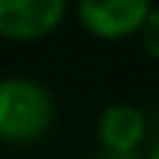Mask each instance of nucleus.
I'll return each instance as SVG.
<instances>
[{"mask_svg": "<svg viewBox=\"0 0 159 159\" xmlns=\"http://www.w3.org/2000/svg\"><path fill=\"white\" fill-rule=\"evenodd\" d=\"M56 119V103L50 91L34 78H3L0 81V140L34 143Z\"/></svg>", "mask_w": 159, "mask_h": 159, "instance_id": "f257e3e1", "label": "nucleus"}, {"mask_svg": "<svg viewBox=\"0 0 159 159\" xmlns=\"http://www.w3.org/2000/svg\"><path fill=\"white\" fill-rule=\"evenodd\" d=\"M153 0H78V19L97 38H128L140 31Z\"/></svg>", "mask_w": 159, "mask_h": 159, "instance_id": "f03ea898", "label": "nucleus"}, {"mask_svg": "<svg viewBox=\"0 0 159 159\" xmlns=\"http://www.w3.org/2000/svg\"><path fill=\"white\" fill-rule=\"evenodd\" d=\"M69 0H0V34L10 41L47 38L66 16Z\"/></svg>", "mask_w": 159, "mask_h": 159, "instance_id": "7ed1b4c3", "label": "nucleus"}, {"mask_svg": "<svg viewBox=\"0 0 159 159\" xmlns=\"http://www.w3.org/2000/svg\"><path fill=\"white\" fill-rule=\"evenodd\" d=\"M97 131H100V140H103L109 150L131 153V150L143 140V134H147V119H143V112H140L137 106H131V103H112V106L103 109Z\"/></svg>", "mask_w": 159, "mask_h": 159, "instance_id": "20e7f679", "label": "nucleus"}, {"mask_svg": "<svg viewBox=\"0 0 159 159\" xmlns=\"http://www.w3.org/2000/svg\"><path fill=\"white\" fill-rule=\"evenodd\" d=\"M140 41H143V50L150 56L159 59V7H153L140 25Z\"/></svg>", "mask_w": 159, "mask_h": 159, "instance_id": "39448f33", "label": "nucleus"}]
</instances>
